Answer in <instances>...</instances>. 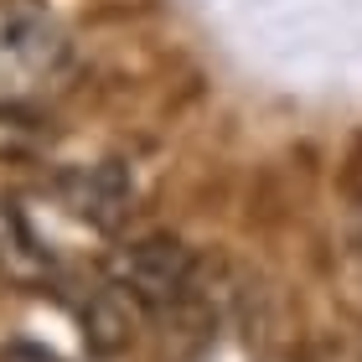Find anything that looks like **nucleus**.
<instances>
[{
  "label": "nucleus",
  "mask_w": 362,
  "mask_h": 362,
  "mask_svg": "<svg viewBox=\"0 0 362 362\" xmlns=\"http://www.w3.org/2000/svg\"><path fill=\"white\" fill-rule=\"evenodd\" d=\"M73 68V42L31 0H0V109H26Z\"/></svg>",
  "instance_id": "f257e3e1"
},
{
  "label": "nucleus",
  "mask_w": 362,
  "mask_h": 362,
  "mask_svg": "<svg viewBox=\"0 0 362 362\" xmlns=\"http://www.w3.org/2000/svg\"><path fill=\"white\" fill-rule=\"evenodd\" d=\"M192 279H197V254L171 233H145L109 254V285L129 295V305L145 310L181 305L192 295Z\"/></svg>",
  "instance_id": "f03ea898"
},
{
  "label": "nucleus",
  "mask_w": 362,
  "mask_h": 362,
  "mask_svg": "<svg viewBox=\"0 0 362 362\" xmlns=\"http://www.w3.org/2000/svg\"><path fill=\"white\" fill-rule=\"evenodd\" d=\"M124 300L129 295L119 290H93L88 300H78V321H83V337L93 352H119L129 341V316H124Z\"/></svg>",
  "instance_id": "39448f33"
},
{
  "label": "nucleus",
  "mask_w": 362,
  "mask_h": 362,
  "mask_svg": "<svg viewBox=\"0 0 362 362\" xmlns=\"http://www.w3.org/2000/svg\"><path fill=\"white\" fill-rule=\"evenodd\" d=\"M0 274H11L16 285H52L57 259L37 238V228L21 218L16 202H0Z\"/></svg>",
  "instance_id": "20e7f679"
},
{
  "label": "nucleus",
  "mask_w": 362,
  "mask_h": 362,
  "mask_svg": "<svg viewBox=\"0 0 362 362\" xmlns=\"http://www.w3.org/2000/svg\"><path fill=\"white\" fill-rule=\"evenodd\" d=\"M62 212H73L83 228L93 233H114L129 207H135V181H129L124 166H114V160H98V166H73L52 181Z\"/></svg>",
  "instance_id": "7ed1b4c3"
}]
</instances>
